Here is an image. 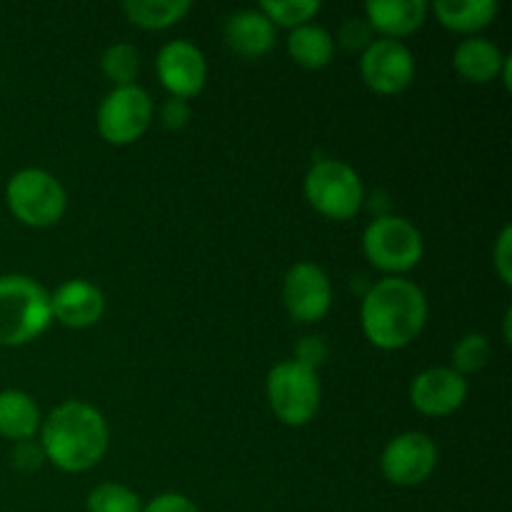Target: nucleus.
I'll return each instance as SVG.
<instances>
[{"label": "nucleus", "mask_w": 512, "mask_h": 512, "mask_svg": "<svg viewBox=\"0 0 512 512\" xmlns=\"http://www.w3.org/2000/svg\"><path fill=\"white\" fill-rule=\"evenodd\" d=\"M38 433L45 460L63 473H85L108 453V420L83 400H65L50 410Z\"/></svg>", "instance_id": "obj_1"}, {"label": "nucleus", "mask_w": 512, "mask_h": 512, "mask_svg": "<svg viewBox=\"0 0 512 512\" xmlns=\"http://www.w3.org/2000/svg\"><path fill=\"white\" fill-rule=\"evenodd\" d=\"M428 323V298L408 278H383L373 283L360 305L365 338L378 350L408 348Z\"/></svg>", "instance_id": "obj_2"}, {"label": "nucleus", "mask_w": 512, "mask_h": 512, "mask_svg": "<svg viewBox=\"0 0 512 512\" xmlns=\"http://www.w3.org/2000/svg\"><path fill=\"white\" fill-rule=\"evenodd\" d=\"M53 323L50 293L30 275H0V345L33 343Z\"/></svg>", "instance_id": "obj_3"}, {"label": "nucleus", "mask_w": 512, "mask_h": 512, "mask_svg": "<svg viewBox=\"0 0 512 512\" xmlns=\"http://www.w3.org/2000/svg\"><path fill=\"white\" fill-rule=\"evenodd\" d=\"M363 253L385 278H403L423 260V233L403 215H375L363 233Z\"/></svg>", "instance_id": "obj_4"}, {"label": "nucleus", "mask_w": 512, "mask_h": 512, "mask_svg": "<svg viewBox=\"0 0 512 512\" xmlns=\"http://www.w3.org/2000/svg\"><path fill=\"white\" fill-rule=\"evenodd\" d=\"M5 205L18 223L28 228H53L68 210V193L53 173L43 168H23L5 185Z\"/></svg>", "instance_id": "obj_5"}, {"label": "nucleus", "mask_w": 512, "mask_h": 512, "mask_svg": "<svg viewBox=\"0 0 512 512\" xmlns=\"http://www.w3.org/2000/svg\"><path fill=\"white\" fill-rule=\"evenodd\" d=\"M303 195L310 208L328 220H350L365 203V188L358 170L345 160H315L303 180Z\"/></svg>", "instance_id": "obj_6"}, {"label": "nucleus", "mask_w": 512, "mask_h": 512, "mask_svg": "<svg viewBox=\"0 0 512 512\" xmlns=\"http://www.w3.org/2000/svg\"><path fill=\"white\" fill-rule=\"evenodd\" d=\"M265 395L275 418L290 428H303L318 415L323 388L315 370L295 363V360H280L273 365L265 380Z\"/></svg>", "instance_id": "obj_7"}, {"label": "nucleus", "mask_w": 512, "mask_h": 512, "mask_svg": "<svg viewBox=\"0 0 512 512\" xmlns=\"http://www.w3.org/2000/svg\"><path fill=\"white\" fill-rule=\"evenodd\" d=\"M153 123V98L148 90L138 83L110 88L105 98L100 100L95 125L105 143L110 145H133L143 138Z\"/></svg>", "instance_id": "obj_8"}, {"label": "nucleus", "mask_w": 512, "mask_h": 512, "mask_svg": "<svg viewBox=\"0 0 512 512\" xmlns=\"http://www.w3.org/2000/svg\"><path fill=\"white\" fill-rule=\"evenodd\" d=\"M438 468V445L420 430H405L395 435L380 455V473L398 488L423 485Z\"/></svg>", "instance_id": "obj_9"}, {"label": "nucleus", "mask_w": 512, "mask_h": 512, "mask_svg": "<svg viewBox=\"0 0 512 512\" xmlns=\"http://www.w3.org/2000/svg\"><path fill=\"white\" fill-rule=\"evenodd\" d=\"M360 78L373 93L398 95L415 80V55L403 40L375 38L360 53Z\"/></svg>", "instance_id": "obj_10"}, {"label": "nucleus", "mask_w": 512, "mask_h": 512, "mask_svg": "<svg viewBox=\"0 0 512 512\" xmlns=\"http://www.w3.org/2000/svg\"><path fill=\"white\" fill-rule=\"evenodd\" d=\"M283 305L293 320L313 325L333 308V280L318 263H295L283 280Z\"/></svg>", "instance_id": "obj_11"}, {"label": "nucleus", "mask_w": 512, "mask_h": 512, "mask_svg": "<svg viewBox=\"0 0 512 512\" xmlns=\"http://www.w3.org/2000/svg\"><path fill=\"white\" fill-rule=\"evenodd\" d=\"M155 73L170 98L190 100L208 83V60L190 40H170L155 55Z\"/></svg>", "instance_id": "obj_12"}, {"label": "nucleus", "mask_w": 512, "mask_h": 512, "mask_svg": "<svg viewBox=\"0 0 512 512\" xmlns=\"http://www.w3.org/2000/svg\"><path fill=\"white\" fill-rule=\"evenodd\" d=\"M468 378L450 365H438L418 373L410 383V403L425 418H445L460 410L468 400Z\"/></svg>", "instance_id": "obj_13"}, {"label": "nucleus", "mask_w": 512, "mask_h": 512, "mask_svg": "<svg viewBox=\"0 0 512 512\" xmlns=\"http://www.w3.org/2000/svg\"><path fill=\"white\" fill-rule=\"evenodd\" d=\"M53 320L73 330L93 328L105 313V295L95 283L85 278H70L50 293Z\"/></svg>", "instance_id": "obj_14"}, {"label": "nucleus", "mask_w": 512, "mask_h": 512, "mask_svg": "<svg viewBox=\"0 0 512 512\" xmlns=\"http://www.w3.org/2000/svg\"><path fill=\"white\" fill-rule=\"evenodd\" d=\"M223 38L228 48L238 53L240 58L255 60L275 48L278 30L258 8H245L228 15L223 25Z\"/></svg>", "instance_id": "obj_15"}, {"label": "nucleus", "mask_w": 512, "mask_h": 512, "mask_svg": "<svg viewBox=\"0 0 512 512\" xmlns=\"http://www.w3.org/2000/svg\"><path fill=\"white\" fill-rule=\"evenodd\" d=\"M430 5L425 0H370L365 3V20L380 38L403 40L423 28Z\"/></svg>", "instance_id": "obj_16"}, {"label": "nucleus", "mask_w": 512, "mask_h": 512, "mask_svg": "<svg viewBox=\"0 0 512 512\" xmlns=\"http://www.w3.org/2000/svg\"><path fill=\"white\" fill-rule=\"evenodd\" d=\"M505 58H508V53H503L498 43H493L485 35H470V38L460 40L458 48H455L453 68L468 83L485 85L500 78Z\"/></svg>", "instance_id": "obj_17"}, {"label": "nucleus", "mask_w": 512, "mask_h": 512, "mask_svg": "<svg viewBox=\"0 0 512 512\" xmlns=\"http://www.w3.org/2000/svg\"><path fill=\"white\" fill-rule=\"evenodd\" d=\"M43 415H40L38 403L33 395L25 390H0V438L13 440H30L38 435Z\"/></svg>", "instance_id": "obj_18"}, {"label": "nucleus", "mask_w": 512, "mask_h": 512, "mask_svg": "<svg viewBox=\"0 0 512 512\" xmlns=\"http://www.w3.org/2000/svg\"><path fill=\"white\" fill-rule=\"evenodd\" d=\"M433 13L443 28L475 35L498 18L500 5L495 0H435Z\"/></svg>", "instance_id": "obj_19"}, {"label": "nucleus", "mask_w": 512, "mask_h": 512, "mask_svg": "<svg viewBox=\"0 0 512 512\" xmlns=\"http://www.w3.org/2000/svg\"><path fill=\"white\" fill-rule=\"evenodd\" d=\"M288 53L300 68L320 70L333 63L335 40L330 35V30H325L323 25L305 23L300 28L290 30Z\"/></svg>", "instance_id": "obj_20"}, {"label": "nucleus", "mask_w": 512, "mask_h": 512, "mask_svg": "<svg viewBox=\"0 0 512 512\" xmlns=\"http://www.w3.org/2000/svg\"><path fill=\"white\" fill-rule=\"evenodd\" d=\"M193 10L190 0H125L123 13L133 25L143 30H165Z\"/></svg>", "instance_id": "obj_21"}, {"label": "nucleus", "mask_w": 512, "mask_h": 512, "mask_svg": "<svg viewBox=\"0 0 512 512\" xmlns=\"http://www.w3.org/2000/svg\"><path fill=\"white\" fill-rule=\"evenodd\" d=\"M140 65H143L140 50L133 43H113L100 55V70L113 83V88L133 85L140 73Z\"/></svg>", "instance_id": "obj_22"}, {"label": "nucleus", "mask_w": 512, "mask_h": 512, "mask_svg": "<svg viewBox=\"0 0 512 512\" xmlns=\"http://www.w3.org/2000/svg\"><path fill=\"white\" fill-rule=\"evenodd\" d=\"M323 5L318 0H263L258 5L260 13L275 25V28L295 30L305 23H313L315 15Z\"/></svg>", "instance_id": "obj_23"}, {"label": "nucleus", "mask_w": 512, "mask_h": 512, "mask_svg": "<svg viewBox=\"0 0 512 512\" xmlns=\"http://www.w3.org/2000/svg\"><path fill=\"white\" fill-rule=\"evenodd\" d=\"M88 512H143L140 495L120 483H100L90 490L85 500Z\"/></svg>", "instance_id": "obj_24"}, {"label": "nucleus", "mask_w": 512, "mask_h": 512, "mask_svg": "<svg viewBox=\"0 0 512 512\" xmlns=\"http://www.w3.org/2000/svg\"><path fill=\"white\" fill-rule=\"evenodd\" d=\"M490 353H493V348H490V340L483 333H465L453 345V355H450L453 365L450 368L463 375V378H468V375L478 373L488 365Z\"/></svg>", "instance_id": "obj_25"}, {"label": "nucleus", "mask_w": 512, "mask_h": 512, "mask_svg": "<svg viewBox=\"0 0 512 512\" xmlns=\"http://www.w3.org/2000/svg\"><path fill=\"white\" fill-rule=\"evenodd\" d=\"M373 30H370L368 20L365 18H348L338 30V43L340 48L348 53H363L370 43H373Z\"/></svg>", "instance_id": "obj_26"}, {"label": "nucleus", "mask_w": 512, "mask_h": 512, "mask_svg": "<svg viewBox=\"0 0 512 512\" xmlns=\"http://www.w3.org/2000/svg\"><path fill=\"white\" fill-rule=\"evenodd\" d=\"M10 460H13V465L20 470V473H35V470H40L45 463H48L43 453V445H40V440L35 438L13 443V455H10Z\"/></svg>", "instance_id": "obj_27"}, {"label": "nucleus", "mask_w": 512, "mask_h": 512, "mask_svg": "<svg viewBox=\"0 0 512 512\" xmlns=\"http://www.w3.org/2000/svg\"><path fill=\"white\" fill-rule=\"evenodd\" d=\"M493 268L498 273V278L503 280V285H512V228L503 225L498 240L493 245Z\"/></svg>", "instance_id": "obj_28"}, {"label": "nucleus", "mask_w": 512, "mask_h": 512, "mask_svg": "<svg viewBox=\"0 0 512 512\" xmlns=\"http://www.w3.org/2000/svg\"><path fill=\"white\" fill-rule=\"evenodd\" d=\"M328 355H330L328 345H325V340L318 338V335L300 338V343L295 345V363L305 365V368L315 370V373H318L320 365H325Z\"/></svg>", "instance_id": "obj_29"}, {"label": "nucleus", "mask_w": 512, "mask_h": 512, "mask_svg": "<svg viewBox=\"0 0 512 512\" xmlns=\"http://www.w3.org/2000/svg\"><path fill=\"white\" fill-rule=\"evenodd\" d=\"M160 125L165 130H180L190 123V103L183 98H168L160 105Z\"/></svg>", "instance_id": "obj_30"}, {"label": "nucleus", "mask_w": 512, "mask_h": 512, "mask_svg": "<svg viewBox=\"0 0 512 512\" xmlns=\"http://www.w3.org/2000/svg\"><path fill=\"white\" fill-rule=\"evenodd\" d=\"M143 512H200L198 505L180 493H160L143 505Z\"/></svg>", "instance_id": "obj_31"}, {"label": "nucleus", "mask_w": 512, "mask_h": 512, "mask_svg": "<svg viewBox=\"0 0 512 512\" xmlns=\"http://www.w3.org/2000/svg\"><path fill=\"white\" fill-rule=\"evenodd\" d=\"M500 78H503V85L505 88H512V55H508L503 63V70H500Z\"/></svg>", "instance_id": "obj_32"}, {"label": "nucleus", "mask_w": 512, "mask_h": 512, "mask_svg": "<svg viewBox=\"0 0 512 512\" xmlns=\"http://www.w3.org/2000/svg\"><path fill=\"white\" fill-rule=\"evenodd\" d=\"M510 325H512V310L508 308L505 310V318H503V338H505V343H512V333H510Z\"/></svg>", "instance_id": "obj_33"}]
</instances>
